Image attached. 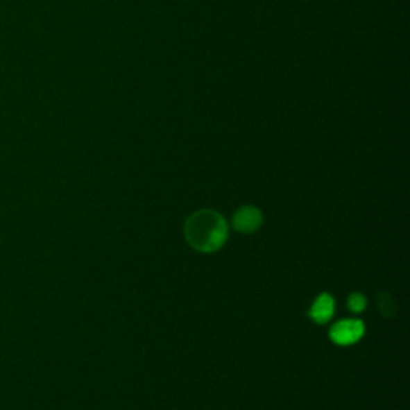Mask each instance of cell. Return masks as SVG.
Segmentation results:
<instances>
[{
  "mask_svg": "<svg viewBox=\"0 0 410 410\" xmlns=\"http://www.w3.org/2000/svg\"><path fill=\"white\" fill-rule=\"evenodd\" d=\"M185 236L194 250L216 252L225 246L228 239V223L218 212L199 210L186 221Z\"/></svg>",
  "mask_w": 410,
  "mask_h": 410,
  "instance_id": "cell-1",
  "label": "cell"
},
{
  "mask_svg": "<svg viewBox=\"0 0 410 410\" xmlns=\"http://www.w3.org/2000/svg\"><path fill=\"white\" fill-rule=\"evenodd\" d=\"M366 327L364 323L359 319H345L336 323L332 327L329 335L334 343L340 346H350L356 341H359L364 335Z\"/></svg>",
  "mask_w": 410,
  "mask_h": 410,
  "instance_id": "cell-2",
  "label": "cell"
},
{
  "mask_svg": "<svg viewBox=\"0 0 410 410\" xmlns=\"http://www.w3.org/2000/svg\"><path fill=\"white\" fill-rule=\"evenodd\" d=\"M262 223L263 215L255 207H242L232 218V226L241 232H255L262 226Z\"/></svg>",
  "mask_w": 410,
  "mask_h": 410,
  "instance_id": "cell-3",
  "label": "cell"
},
{
  "mask_svg": "<svg viewBox=\"0 0 410 410\" xmlns=\"http://www.w3.org/2000/svg\"><path fill=\"white\" fill-rule=\"evenodd\" d=\"M335 311V302L329 293H321L318 298L314 300L313 306L309 309V318L314 321L316 324H325L329 323L334 316Z\"/></svg>",
  "mask_w": 410,
  "mask_h": 410,
  "instance_id": "cell-4",
  "label": "cell"
},
{
  "mask_svg": "<svg viewBox=\"0 0 410 410\" xmlns=\"http://www.w3.org/2000/svg\"><path fill=\"white\" fill-rule=\"evenodd\" d=\"M378 306H380L382 314L386 316V318H393L394 313H396V303H394L391 295L386 292L380 293V297H378Z\"/></svg>",
  "mask_w": 410,
  "mask_h": 410,
  "instance_id": "cell-5",
  "label": "cell"
},
{
  "mask_svg": "<svg viewBox=\"0 0 410 410\" xmlns=\"http://www.w3.org/2000/svg\"><path fill=\"white\" fill-rule=\"evenodd\" d=\"M367 306V300L362 293H351L350 298H348V308H350L352 313H361L364 311Z\"/></svg>",
  "mask_w": 410,
  "mask_h": 410,
  "instance_id": "cell-6",
  "label": "cell"
}]
</instances>
